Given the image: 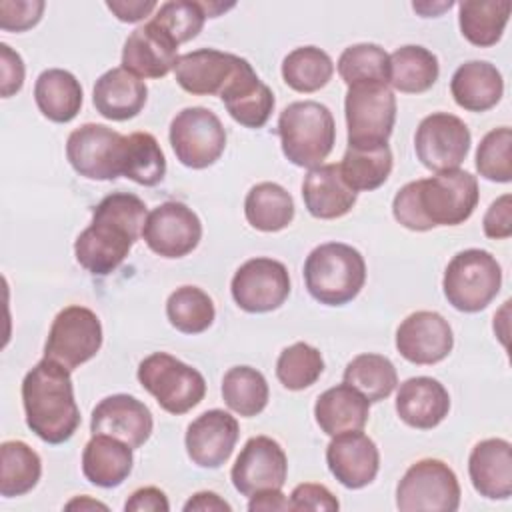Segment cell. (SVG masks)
I'll list each match as a JSON object with an SVG mask.
<instances>
[{
    "instance_id": "b9f144b4",
    "label": "cell",
    "mask_w": 512,
    "mask_h": 512,
    "mask_svg": "<svg viewBox=\"0 0 512 512\" xmlns=\"http://www.w3.org/2000/svg\"><path fill=\"white\" fill-rule=\"evenodd\" d=\"M340 78L352 86L358 82H384L390 76V56L378 44L362 42L348 46L338 58Z\"/></svg>"
},
{
    "instance_id": "60d3db41",
    "label": "cell",
    "mask_w": 512,
    "mask_h": 512,
    "mask_svg": "<svg viewBox=\"0 0 512 512\" xmlns=\"http://www.w3.org/2000/svg\"><path fill=\"white\" fill-rule=\"evenodd\" d=\"M166 316L182 334H200L216 318L212 298L198 286H180L166 300Z\"/></svg>"
},
{
    "instance_id": "9a60e30c",
    "label": "cell",
    "mask_w": 512,
    "mask_h": 512,
    "mask_svg": "<svg viewBox=\"0 0 512 512\" xmlns=\"http://www.w3.org/2000/svg\"><path fill=\"white\" fill-rule=\"evenodd\" d=\"M142 238L154 254L162 258H182L200 244L202 222L186 204L168 200L148 212Z\"/></svg>"
},
{
    "instance_id": "8d00e7d4",
    "label": "cell",
    "mask_w": 512,
    "mask_h": 512,
    "mask_svg": "<svg viewBox=\"0 0 512 512\" xmlns=\"http://www.w3.org/2000/svg\"><path fill=\"white\" fill-rule=\"evenodd\" d=\"M344 382L356 388L368 402H380L398 386V372L390 358L368 352L358 354L348 362Z\"/></svg>"
},
{
    "instance_id": "f546056e",
    "label": "cell",
    "mask_w": 512,
    "mask_h": 512,
    "mask_svg": "<svg viewBox=\"0 0 512 512\" xmlns=\"http://www.w3.org/2000/svg\"><path fill=\"white\" fill-rule=\"evenodd\" d=\"M368 416L370 402L346 382L324 390L314 404L316 424L328 436L362 430L368 422Z\"/></svg>"
},
{
    "instance_id": "d4e9b609",
    "label": "cell",
    "mask_w": 512,
    "mask_h": 512,
    "mask_svg": "<svg viewBox=\"0 0 512 512\" xmlns=\"http://www.w3.org/2000/svg\"><path fill=\"white\" fill-rule=\"evenodd\" d=\"M220 98L232 120L246 128H262L276 104L272 90L258 78L248 60L226 84Z\"/></svg>"
},
{
    "instance_id": "ac0fdd59",
    "label": "cell",
    "mask_w": 512,
    "mask_h": 512,
    "mask_svg": "<svg viewBox=\"0 0 512 512\" xmlns=\"http://www.w3.org/2000/svg\"><path fill=\"white\" fill-rule=\"evenodd\" d=\"M240 436L238 420L220 408L194 418L184 436L188 458L200 468H220L228 462Z\"/></svg>"
},
{
    "instance_id": "816d5d0a",
    "label": "cell",
    "mask_w": 512,
    "mask_h": 512,
    "mask_svg": "<svg viewBox=\"0 0 512 512\" xmlns=\"http://www.w3.org/2000/svg\"><path fill=\"white\" fill-rule=\"evenodd\" d=\"M106 8L120 20V22H138L150 16L158 4L154 0H112L106 2Z\"/></svg>"
},
{
    "instance_id": "f35d334b",
    "label": "cell",
    "mask_w": 512,
    "mask_h": 512,
    "mask_svg": "<svg viewBox=\"0 0 512 512\" xmlns=\"http://www.w3.org/2000/svg\"><path fill=\"white\" fill-rule=\"evenodd\" d=\"M334 74L332 58L316 46H300L282 60V78L296 92H316L324 88Z\"/></svg>"
},
{
    "instance_id": "4fadbf2b",
    "label": "cell",
    "mask_w": 512,
    "mask_h": 512,
    "mask_svg": "<svg viewBox=\"0 0 512 512\" xmlns=\"http://www.w3.org/2000/svg\"><path fill=\"white\" fill-rule=\"evenodd\" d=\"M472 136L462 118L450 112H432L416 128L414 150L424 168L434 172L456 170L468 156Z\"/></svg>"
},
{
    "instance_id": "e0dca14e",
    "label": "cell",
    "mask_w": 512,
    "mask_h": 512,
    "mask_svg": "<svg viewBox=\"0 0 512 512\" xmlns=\"http://www.w3.org/2000/svg\"><path fill=\"white\" fill-rule=\"evenodd\" d=\"M454 346V334L448 320L432 310H418L406 316L396 330V350L418 366L442 362Z\"/></svg>"
},
{
    "instance_id": "7c38bea8",
    "label": "cell",
    "mask_w": 512,
    "mask_h": 512,
    "mask_svg": "<svg viewBox=\"0 0 512 512\" xmlns=\"http://www.w3.org/2000/svg\"><path fill=\"white\" fill-rule=\"evenodd\" d=\"M126 136L104 124H82L66 140L70 166L88 180H116L122 176Z\"/></svg>"
},
{
    "instance_id": "ee69618b",
    "label": "cell",
    "mask_w": 512,
    "mask_h": 512,
    "mask_svg": "<svg viewBox=\"0 0 512 512\" xmlns=\"http://www.w3.org/2000/svg\"><path fill=\"white\" fill-rule=\"evenodd\" d=\"M512 130L500 126L490 130L478 144L476 150V170L482 178L490 182H510L512 180Z\"/></svg>"
},
{
    "instance_id": "9c48e42d",
    "label": "cell",
    "mask_w": 512,
    "mask_h": 512,
    "mask_svg": "<svg viewBox=\"0 0 512 512\" xmlns=\"http://www.w3.org/2000/svg\"><path fill=\"white\" fill-rule=\"evenodd\" d=\"M460 506V484L454 470L438 458L414 462L396 486V508L402 512L440 510L454 512Z\"/></svg>"
},
{
    "instance_id": "603a6c76",
    "label": "cell",
    "mask_w": 512,
    "mask_h": 512,
    "mask_svg": "<svg viewBox=\"0 0 512 512\" xmlns=\"http://www.w3.org/2000/svg\"><path fill=\"white\" fill-rule=\"evenodd\" d=\"M396 412L406 426L432 430L448 416L450 394L436 378L414 376L400 384Z\"/></svg>"
},
{
    "instance_id": "ab89813d",
    "label": "cell",
    "mask_w": 512,
    "mask_h": 512,
    "mask_svg": "<svg viewBox=\"0 0 512 512\" xmlns=\"http://www.w3.org/2000/svg\"><path fill=\"white\" fill-rule=\"evenodd\" d=\"M166 174V158L158 140L150 132H134L126 136L122 176L140 184L156 186Z\"/></svg>"
},
{
    "instance_id": "db71d44e",
    "label": "cell",
    "mask_w": 512,
    "mask_h": 512,
    "mask_svg": "<svg viewBox=\"0 0 512 512\" xmlns=\"http://www.w3.org/2000/svg\"><path fill=\"white\" fill-rule=\"evenodd\" d=\"M184 510L186 512H192V510H200V512H230L232 510V506L224 500V498H220L216 492H208V490H204V492H196L194 496H190V500L184 504Z\"/></svg>"
},
{
    "instance_id": "d6a6232c",
    "label": "cell",
    "mask_w": 512,
    "mask_h": 512,
    "mask_svg": "<svg viewBox=\"0 0 512 512\" xmlns=\"http://www.w3.org/2000/svg\"><path fill=\"white\" fill-rule=\"evenodd\" d=\"M244 216L260 232H280L294 220V200L284 186L260 182L246 194Z\"/></svg>"
},
{
    "instance_id": "836d02e7",
    "label": "cell",
    "mask_w": 512,
    "mask_h": 512,
    "mask_svg": "<svg viewBox=\"0 0 512 512\" xmlns=\"http://www.w3.org/2000/svg\"><path fill=\"white\" fill-rule=\"evenodd\" d=\"M510 10L508 0H464L458 4L460 32L474 46H494L502 38Z\"/></svg>"
},
{
    "instance_id": "cb8c5ba5",
    "label": "cell",
    "mask_w": 512,
    "mask_h": 512,
    "mask_svg": "<svg viewBox=\"0 0 512 512\" xmlns=\"http://www.w3.org/2000/svg\"><path fill=\"white\" fill-rule=\"evenodd\" d=\"M468 474L474 490L490 500H506L512 494V446L504 438L478 442L468 458Z\"/></svg>"
},
{
    "instance_id": "f907efd6",
    "label": "cell",
    "mask_w": 512,
    "mask_h": 512,
    "mask_svg": "<svg viewBox=\"0 0 512 512\" xmlns=\"http://www.w3.org/2000/svg\"><path fill=\"white\" fill-rule=\"evenodd\" d=\"M126 512H168L170 502L166 494L156 486H144L130 494L124 504Z\"/></svg>"
},
{
    "instance_id": "484cf974",
    "label": "cell",
    "mask_w": 512,
    "mask_h": 512,
    "mask_svg": "<svg viewBox=\"0 0 512 512\" xmlns=\"http://www.w3.org/2000/svg\"><path fill=\"white\" fill-rule=\"evenodd\" d=\"M148 88L142 78L118 66L104 72L92 90V104L100 116L124 122L138 116L146 104Z\"/></svg>"
},
{
    "instance_id": "44dd1931",
    "label": "cell",
    "mask_w": 512,
    "mask_h": 512,
    "mask_svg": "<svg viewBox=\"0 0 512 512\" xmlns=\"http://www.w3.org/2000/svg\"><path fill=\"white\" fill-rule=\"evenodd\" d=\"M152 412L144 402L128 394H112L96 404L90 418L92 434H106L140 448L152 434Z\"/></svg>"
},
{
    "instance_id": "ba28073f",
    "label": "cell",
    "mask_w": 512,
    "mask_h": 512,
    "mask_svg": "<svg viewBox=\"0 0 512 512\" xmlns=\"http://www.w3.org/2000/svg\"><path fill=\"white\" fill-rule=\"evenodd\" d=\"M348 146L388 144L396 122V96L384 82L348 86L344 100Z\"/></svg>"
},
{
    "instance_id": "30bf717a",
    "label": "cell",
    "mask_w": 512,
    "mask_h": 512,
    "mask_svg": "<svg viewBox=\"0 0 512 512\" xmlns=\"http://www.w3.org/2000/svg\"><path fill=\"white\" fill-rule=\"evenodd\" d=\"M168 138L180 164L192 170L212 166L226 148V130L220 118L204 106L180 110L170 122Z\"/></svg>"
},
{
    "instance_id": "c3c4849f",
    "label": "cell",
    "mask_w": 512,
    "mask_h": 512,
    "mask_svg": "<svg viewBox=\"0 0 512 512\" xmlns=\"http://www.w3.org/2000/svg\"><path fill=\"white\" fill-rule=\"evenodd\" d=\"M482 228H484V234L494 240H504L512 236V196L510 194H502L488 206L482 220Z\"/></svg>"
},
{
    "instance_id": "ffe728a7",
    "label": "cell",
    "mask_w": 512,
    "mask_h": 512,
    "mask_svg": "<svg viewBox=\"0 0 512 512\" xmlns=\"http://www.w3.org/2000/svg\"><path fill=\"white\" fill-rule=\"evenodd\" d=\"M246 58L214 48H200L178 56L176 82L194 96H220Z\"/></svg>"
},
{
    "instance_id": "d6986e66",
    "label": "cell",
    "mask_w": 512,
    "mask_h": 512,
    "mask_svg": "<svg viewBox=\"0 0 512 512\" xmlns=\"http://www.w3.org/2000/svg\"><path fill=\"white\" fill-rule=\"evenodd\" d=\"M326 464L342 486L358 490L376 478L380 452L376 442L362 430H350L332 436L326 448Z\"/></svg>"
},
{
    "instance_id": "74e56055",
    "label": "cell",
    "mask_w": 512,
    "mask_h": 512,
    "mask_svg": "<svg viewBox=\"0 0 512 512\" xmlns=\"http://www.w3.org/2000/svg\"><path fill=\"white\" fill-rule=\"evenodd\" d=\"M222 398L226 406L244 416H258L270 398L264 374L252 366H234L222 378Z\"/></svg>"
},
{
    "instance_id": "83f0119b",
    "label": "cell",
    "mask_w": 512,
    "mask_h": 512,
    "mask_svg": "<svg viewBox=\"0 0 512 512\" xmlns=\"http://www.w3.org/2000/svg\"><path fill=\"white\" fill-rule=\"evenodd\" d=\"M454 102L468 112H486L494 108L504 94L500 70L486 60H470L456 68L450 80Z\"/></svg>"
},
{
    "instance_id": "7a4b0ae2",
    "label": "cell",
    "mask_w": 512,
    "mask_h": 512,
    "mask_svg": "<svg viewBox=\"0 0 512 512\" xmlns=\"http://www.w3.org/2000/svg\"><path fill=\"white\" fill-rule=\"evenodd\" d=\"M146 216V204L136 194L112 192L104 196L92 212L90 226L74 242L78 264L94 276L114 272L142 236Z\"/></svg>"
},
{
    "instance_id": "e575fe53",
    "label": "cell",
    "mask_w": 512,
    "mask_h": 512,
    "mask_svg": "<svg viewBox=\"0 0 512 512\" xmlns=\"http://www.w3.org/2000/svg\"><path fill=\"white\" fill-rule=\"evenodd\" d=\"M392 160L388 144L348 146L338 166L344 182L358 194L380 188L392 172Z\"/></svg>"
},
{
    "instance_id": "f5cc1de1",
    "label": "cell",
    "mask_w": 512,
    "mask_h": 512,
    "mask_svg": "<svg viewBox=\"0 0 512 512\" xmlns=\"http://www.w3.org/2000/svg\"><path fill=\"white\" fill-rule=\"evenodd\" d=\"M250 512H270V510H292L290 500L280 490H262L254 496H250L248 502Z\"/></svg>"
},
{
    "instance_id": "bcb514c9",
    "label": "cell",
    "mask_w": 512,
    "mask_h": 512,
    "mask_svg": "<svg viewBox=\"0 0 512 512\" xmlns=\"http://www.w3.org/2000/svg\"><path fill=\"white\" fill-rule=\"evenodd\" d=\"M46 4L42 0H2L0 28L6 32H24L36 26Z\"/></svg>"
},
{
    "instance_id": "2e32d148",
    "label": "cell",
    "mask_w": 512,
    "mask_h": 512,
    "mask_svg": "<svg viewBox=\"0 0 512 512\" xmlns=\"http://www.w3.org/2000/svg\"><path fill=\"white\" fill-rule=\"evenodd\" d=\"M288 458L284 448L270 436H254L240 450L230 478L242 496L262 490H280L286 484Z\"/></svg>"
},
{
    "instance_id": "3957f363",
    "label": "cell",
    "mask_w": 512,
    "mask_h": 512,
    "mask_svg": "<svg viewBox=\"0 0 512 512\" xmlns=\"http://www.w3.org/2000/svg\"><path fill=\"white\" fill-rule=\"evenodd\" d=\"M22 406L28 428L46 444L70 440L80 426L70 370L46 356L22 380Z\"/></svg>"
},
{
    "instance_id": "7dc6e473",
    "label": "cell",
    "mask_w": 512,
    "mask_h": 512,
    "mask_svg": "<svg viewBox=\"0 0 512 512\" xmlns=\"http://www.w3.org/2000/svg\"><path fill=\"white\" fill-rule=\"evenodd\" d=\"M290 506H292V510H326V512H334V510L340 508V502L324 484L304 482V484H298L292 490Z\"/></svg>"
},
{
    "instance_id": "f1b7e54d",
    "label": "cell",
    "mask_w": 512,
    "mask_h": 512,
    "mask_svg": "<svg viewBox=\"0 0 512 512\" xmlns=\"http://www.w3.org/2000/svg\"><path fill=\"white\" fill-rule=\"evenodd\" d=\"M132 448L106 434H92L82 452V472L88 482L100 488L120 486L132 472Z\"/></svg>"
},
{
    "instance_id": "52a82bcc",
    "label": "cell",
    "mask_w": 512,
    "mask_h": 512,
    "mask_svg": "<svg viewBox=\"0 0 512 512\" xmlns=\"http://www.w3.org/2000/svg\"><path fill=\"white\" fill-rule=\"evenodd\" d=\"M138 382L170 414H186L206 394L204 376L168 352H152L138 366Z\"/></svg>"
},
{
    "instance_id": "8fae6325",
    "label": "cell",
    "mask_w": 512,
    "mask_h": 512,
    "mask_svg": "<svg viewBox=\"0 0 512 512\" xmlns=\"http://www.w3.org/2000/svg\"><path fill=\"white\" fill-rule=\"evenodd\" d=\"M102 346V324L86 306H66L52 320L44 356L66 366L70 372L92 360Z\"/></svg>"
},
{
    "instance_id": "5b68a950",
    "label": "cell",
    "mask_w": 512,
    "mask_h": 512,
    "mask_svg": "<svg viewBox=\"0 0 512 512\" xmlns=\"http://www.w3.org/2000/svg\"><path fill=\"white\" fill-rule=\"evenodd\" d=\"M284 156L300 168H316L334 148L336 124L328 106L316 100L288 104L276 128Z\"/></svg>"
},
{
    "instance_id": "5bb4252c",
    "label": "cell",
    "mask_w": 512,
    "mask_h": 512,
    "mask_svg": "<svg viewBox=\"0 0 512 512\" xmlns=\"http://www.w3.org/2000/svg\"><path fill=\"white\" fill-rule=\"evenodd\" d=\"M230 292L244 312H272L280 308L290 294L288 268L274 258H250L234 272Z\"/></svg>"
},
{
    "instance_id": "4dcf8cb0",
    "label": "cell",
    "mask_w": 512,
    "mask_h": 512,
    "mask_svg": "<svg viewBox=\"0 0 512 512\" xmlns=\"http://www.w3.org/2000/svg\"><path fill=\"white\" fill-rule=\"evenodd\" d=\"M82 86L78 78L62 68L44 70L34 84V100L44 118L66 124L82 108Z\"/></svg>"
},
{
    "instance_id": "681fc988",
    "label": "cell",
    "mask_w": 512,
    "mask_h": 512,
    "mask_svg": "<svg viewBox=\"0 0 512 512\" xmlns=\"http://www.w3.org/2000/svg\"><path fill=\"white\" fill-rule=\"evenodd\" d=\"M0 76H2V98H10L20 92L24 84V62L18 52L8 44H0Z\"/></svg>"
},
{
    "instance_id": "d590c367",
    "label": "cell",
    "mask_w": 512,
    "mask_h": 512,
    "mask_svg": "<svg viewBox=\"0 0 512 512\" xmlns=\"http://www.w3.org/2000/svg\"><path fill=\"white\" fill-rule=\"evenodd\" d=\"M42 476V460L22 440H6L0 446V494L4 498L28 494Z\"/></svg>"
},
{
    "instance_id": "1f68e13d",
    "label": "cell",
    "mask_w": 512,
    "mask_h": 512,
    "mask_svg": "<svg viewBox=\"0 0 512 512\" xmlns=\"http://www.w3.org/2000/svg\"><path fill=\"white\" fill-rule=\"evenodd\" d=\"M438 74V58L424 46L406 44L390 54L388 84L398 92L422 94L436 84Z\"/></svg>"
},
{
    "instance_id": "f6af8a7d",
    "label": "cell",
    "mask_w": 512,
    "mask_h": 512,
    "mask_svg": "<svg viewBox=\"0 0 512 512\" xmlns=\"http://www.w3.org/2000/svg\"><path fill=\"white\" fill-rule=\"evenodd\" d=\"M206 18L208 16L202 2L170 0L158 6L152 22L164 28L180 46L198 36Z\"/></svg>"
},
{
    "instance_id": "8992f818",
    "label": "cell",
    "mask_w": 512,
    "mask_h": 512,
    "mask_svg": "<svg viewBox=\"0 0 512 512\" xmlns=\"http://www.w3.org/2000/svg\"><path fill=\"white\" fill-rule=\"evenodd\" d=\"M502 268L498 260L480 248H468L452 256L444 270L442 290L460 312H480L484 310L500 292Z\"/></svg>"
},
{
    "instance_id": "4316f807",
    "label": "cell",
    "mask_w": 512,
    "mask_h": 512,
    "mask_svg": "<svg viewBox=\"0 0 512 512\" xmlns=\"http://www.w3.org/2000/svg\"><path fill=\"white\" fill-rule=\"evenodd\" d=\"M302 198L310 216L320 220L342 218L356 204V192L344 182L338 164L310 168L302 182Z\"/></svg>"
},
{
    "instance_id": "7402d4cb",
    "label": "cell",
    "mask_w": 512,
    "mask_h": 512,
    "mask_svg": "<svg viewBox=\"0 0 512 512\" xmlns=\"http://www.w3.org/2000/svg\"><path fill=\"white\" fill-rule=\"evenodd\" d=\"M176 62L178 42L152 20L138 26L122 48V68L138 78H164Z\"/></svg>"
},
{
    "instance_id": "7bdbcfd3",
    "label": "cell",
    "mask_w": 512,
    "mask_h": 512,
    "mask_svg": "<svg viewBox=\"0 0 512 512\" xmlns=\"http://www.w3.org/2000/svg\"><path fill=\"white\" fill-rule=\"evenodd\" d=\"M324 372V360L318 348L308 342H294L284 348L276 360V376L288 390H304L312 386Z\"/></svg>"
},
{
    "instance_id": "6da1fadb",
    "label": "cell",
    "mask_w": 512,
    "mask_h": 512,
    "mask_svg": "<svg viewBox=\"0 0 512 512\" xmlns=\"http://www.w3.org/2000/svg\"><path fill=\"white\" fill-rule=\"evenodd\" d=\"M478 198L476 176L456 168L404 184L392 200V214L400 226L428 232L436 226L466 222L478 206Z\"/></svg>"
},
{
    "instance_id": "277c9868",
    "label": "cell",
    "mask_w": 512,
    "mask_h": 512,
    "mask_svg": "<svg viewBox=\"0 0 512 512\" xmlns=\"http://www.w3.org/2000/svg\"><path fill=\"white\" fill-rule=\"evenodd\" d=\"M304 282L316 302L324 306H344L364 288V256L344 242L320 244L306 256Z\"/></svg>"
},
{
    "instance_id": "11a10c76",
    "label": "cell",
    "mask_w": 512,
    "mask_h": 512,
    "mask_svg": "<svg viewBox=\"0 0 512 512\" xmlns=\"http://www.w3.org/2000/svg\"><path fill=\"white\" fill-rule=\"evenodd\" d=\"M66 508H68V510H74V508H80V510H84V508H102V510H108V506H106V504L96 502V500H90V498H86V496H82V498H74L72 502H68V504H66Z\"/></svg>"
}]
</instances>
